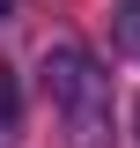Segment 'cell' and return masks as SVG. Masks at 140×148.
Here are the masks:
<instances>
[{
	"instance_id": "6da1fadb",
	"label": "cell",
	"mask_w": 140,
	"mask_h": 148,
	"mask_svg": "<svg viewBox=\"0 0 140 148\" xmlns=\"http://www.w3.org/2000/svg\"><path fill=\"white\" fill-rule=\"evenodd\" d=\"M44 74H52V89H59V104H67L74 119L88 126V141H96V126H103V119H96V89H103V82H96V59H88L81 45H59V52L44 59Z\"/></svg>"
},
{
	"instance_id": "7a4b0ae2",
	"label": "cell",
	"mask_w": 140,
	"mask_h": 148,
	"mask_svg": "<svg viewBox=\"0 0 140 148\" xmlns=\"http://www.w3.org/2000/svg\"><path fill=\"white\" fill-rule=\"evenodd\" d=\"M118 45H125V52H140V0H125V8H118Z\"/></svg>"
},
{
	"instance_id": "3957f363",
	"label": "cell",
	"mask_w": 140,
	"mask_h": 148,
	"mask_svg": "<svg viewBox=\"0 0 140 148\" xmlns=\"http://www.w3.org/2000/svg\"><path fill=\"white\" fill-rule=\"evenodd\" d=\"M7 126H15V74L0 67V133H7Z\"/></svg>"
},
{
	"instance_id": "277c9868",
	"label": "cell",
	"mask_w": 140,
	"mask_h": 148,
	"mask_svg": "<svg viewBox=\"0 0 140 148\" xmlns=\"http://www.w3.org/2000/svg\"><path fill=\"white\" fill-rule=\"evenodd\" d=\"M133 126H140V104H133Z\"/></svg>"
},
{
	"instance_id": "5b68a950",
	"label": "cell",
	"mask_w": 140,
	"mask_h": 148,
	"mask_svg": "<svg viewBox=\"0 0 140 148\" xmlns=\"http://www.w3.org/2000/svg\"><path fill=\"white\" fill-rule=\"evenodd\" d=\"M0 15H7V0H0Z\"/></svg>"
}]
</instances>
